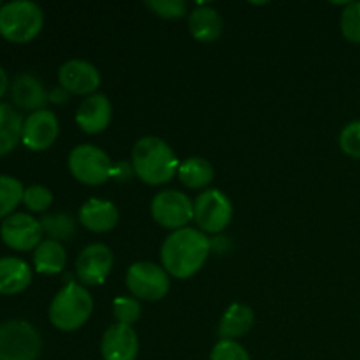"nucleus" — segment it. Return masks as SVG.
Returning <instances> with one entry per match:
<instances>
[{
  "mask_svg": "<svg viewBox=\"0 0 360 360\" xmlns=\"http://www.w3.org/2000/svg\"><path fill=\"white\" fill-rule=\"evenodd\" d=\"M210 252L211 243L202 231L192 227L179 229L167 236L162 245V267L169 276L186 280L202 269Z\"/></svg>",
  "mask_w": 360,
  "mask_h": 360,
  "instance_id": "f257e3e1",
  "label": "nucleus"
},
{
  "mask_svg": "<svg viewBox=\"0 0 360 360\" xmlns=\"http://www.w3.org/2000/svg\"><path fill=\"white\" fill-rule=\"evenodd\" d=\"M132 169L150 186H160L178 174L179 162L174 150L157 136L141 137L132 150Z\"/></svg>",
  "mask_w": 360,
  "mask_h": 360,
  "instance_id": "f03ea898",
  "label": "nucleus"
},
{
  "mask_svg": "<svg viewBox=\"0 0 360 360\" xmlns=\"http://www.w3.org/2000/svg\"><path fill=\"white\" fill-rule=\"evenodd\" d=\"M94 311L90 292L76 281H69L49 306V322L63 333H72L88 322Z\"/></svg>",
  "mask_w": 360,
  "mask_h": 360,
  "instance_id": "7ed1b4c3",
  "label": "nucleus"
},
{
  "mask_svg": "<svg viewBox=\"0 0 360 360\" xmlns=\"http://www.w3.org/2000/svg\"><path fill=\"white\" fill-rule=\"evenodd\" d=\"M44 13L30 0H13L0 7V35L14 44H27L41 34Z\"/></svg>",
  "mask_w": 360,
  "mask_h": 360,
  "instance_id": "20e7f679",
  "label": "nucleus"
},
{
  "mask_svg": "<svg viewBox=\"0 0 360 360\" xmlns=\"http://www.w3.org/2000/svg\"><path fill=\"white\" fill-rule=\"evenodd\" d=\"M42 350L39 330L27 320L0 323V360H37Z\"/></svg>",
  "mask_w": 360,
  "mask_h": 360,
  "instance_id": "39448f33",
  "label": "nucleus"
},
{
  "mask_svg": "<svg viewBox=\"0 0 360 360\" xmlns=\"http://www.w3.org/2000/svg\"><path fill=\"white\" fill-rule=\"evenodd\" d=\"M69 171L83 185L98 186L111 178L115 167L104 150L94 144H79L69 155Z\"/></svg>",
  "mask_w": 360,
  "mask_h": 360,
  "instance_id": "423d86ee",
  "label": "nucleus"
},
{
  "mask_svg": "<svg viewBox=\"0 0 360 360\" xmlns=\"http://www.w3.org/2000/svg\"><path fill=\"white\" fill-rule=\"evenodd\" d=\"M127 288L137 301L155 302L167 295L171 288L167 271L153 262H136L129 267L125 278Z\"/></svg>",
  "mask_w": 360,
  "mask_h": 360,
  "instance_id": "0eeeda50",
  "label": "nucleus"
},
{
  "mask_svg": "<svg viewBox=\"0 0 360 360\" xmlns=\"http://www.w3.org/2000/svg\"><path fill=\"white\" fill-rule=\"evenodd\" d=\"M193 220L202 232L218 234L231 224L232 202L220 190H204L193 202Z\"/></svg>",
  "mask_w": 360,
  "mask_h": 360,
  "instance_id": "6e6552de",
  "label": "nucleus"
},
{
  "mask_svg": "<svg viewBox=\"0 0 360 360\" xmlns=\"http://www.w3.org/2000/svg\"><path fill=\"white\" fill-rule=\"evenodd\" d=\"M151 217L160 227L179 231L193 220V202L178 190H164L151 200Z\"/></svg>",
  "mask_w": 360,
  "mask_h": 360,
  "instance_id": "1a4fd4ad",
  "label": "nucleus"
},
{
  "mask_svg": "<svg viewBox=\"0 0 360 360\" xmlns=\"http://www.w3.org/2000/svg\"><path fill=\"white\" fill-rule=\"evenodd\" d=\"M41 220L28 213H14L0 224V238L4 245L16 252H30L42 243Z\"/></svg>",
  "mask_w": 360,
  "mask_h": 360,
  "instance_id": "9d476101",
  "label": "nucleus"
},
{
  "mask_svg": "<svg viewBox=\"0 0 360 360\" xmlns=\"http://www.w3.org/2000/svg\"><path fill=\"white\" fill-rule=\"evenodd\" d=\"M60 132V123L55 112L48 109L30 112L23 122L21 143L32 151H44L55 144Z\"/></svg>",
  "mask_w": 360,
  "mask_h": 360,
  "instance_id": "9b49d317",
  "label": "nucleus"
},
{
  "mask_svg": "<svg viewBox=\"0 0 360 360\" xmlns=\"http://www.w3.org/2000/svg\"><path fill=\"white\" fill-rule=\"evenodd\" d=\"M115 264L112 252L102 243H94L81 250L76 262V274L83 285H101L109 276Z\"/></svg>",
  "mask_w": 360,
  "mask_h": 360,
  "instance_id": "f8f14e48",
  "label": "nucleus"
},
{
  "mask_svg": "<svg viewBox=\"0 0 360 360\" xmlns=\"http://www.w3.org/2000/svg\"><path fill=\"white\" fill-rule=\"evenodd\" d=\"M60 86L74 95H94L101 86V72L86 60L72 58L58 70Z\"/></svg>",
  "mask_w": 360,
  "mask_h": 360,
  "instance_id": "ddd939ff",
  "label": "nucleus"
},
{
  "mask_svg": "<svg viewBox=\"0 0 360 360\" xmlns=\"http://www.w3.org/2000/svg\"><path fill=\"white\" fill-rule=\"evenodd\" d=\"M104 360H136L139 354V338L132 326L112 323L101 341Z\"/></svg>",
  "mask_w": 360,
  "mask_h": 360,
  "instance_id": "4468645a",
  "label": "nucleus"
},
{
  "mask_svg": "<svg viewBox=\"0 0 360 360\" xmlns=\"http://www.w3.org/2000/svg\"><path fill=\"white\" fill-rule=\"evenodd\" d=\"M111 118L112 105L104 94H94L84 98L76 112L77 127L90 136L104 132L111 123Z\"/></svg>",
  "mask_w": 360,
  "mask_h": 360,
  "instance_id": "2eb2a0df",
  "label": "nucleus"
},
{
  "mask_svg": "<svg viewBox=\"0 0 360 360\" xmlns=\"http://www.w3.org/2000/svg\"><path fill=\"white\" fill-rule=\"evenodd\" d=\"M11 98L13 104L21 111H41L49 102V94L44 84L34 74H18L11 83Z\"/></svg>",
  "mask_w": 360,
  "mask_h": 360,
  "instance_id": "dca6fc26",
  "label": "nucleus"
},
{
  "mask_svg": "<svg viewBox=\"0 0 360 360\" xmlns=\"http://www.w3.org/2000/svg\"><path fill=\"white\" fill-rule=\"evenodd\" d=\"M120 213L118 207L111 200L90 199L81 206L79 221L84 229L91 232H109L118 225Z\"/></svg>",
  "mask_w": 360,
  "mask_h": 360,
  "instance_id": "f3484780",
  "label": "nucleus"
},
{
  "mask_svg": "<svg viewBox=\"0 0 360 360\" xmlns=\"http://www.w3.org/2000/svg\"><path fill=\"white\" fill-rule=\"evenodd\" d=\"M32 283V269L23 259L0 257V295H16Z\"/></svg>",
  "mask_w": 360,
  "mask_h": 360,
  "instance_id": "a211bd4d",
  "label": "nucleus"
},
{
  "mask_svg": "<svg viewBox=\"0 0 360 360\" xmlns=\"http://www.w3.org/2000/svg\"><path fill=\"white\" fill-rule=\"evenodd\" d=\"M188 28L193 39L199 42H214L224 32V20L220 13L210 6H199L188 18Z\"/></svg>",
  "mask_w": 360,
  "mask_h": 360,
  "instance_id": "6ab92c4d",
  "label": "nucleus"
},
{
  "mask_svg": "<svg viewBox=\"0 0 360 360\" xmlns=\"http://www.w3.org/2000/svg\"><path fill=\"white\" fill-rule=\"evenodd\" d=\"M253 323H255L253 309L248 304H243V302H234V304L229 306L227 311L221 316L218 334L221 336V340L236 341V338H241L246 333H250Z\"/></svg>",
  "mask_w": 360,
  "mask_h": 360,
  "instance_id": "aec40b11",
  "label": "nucleus"
},
{
  "mask_svg": "<svg viewBox=\"0 0 360 360\" xmlns=\"http://www.w3.org/2000/svg\"><path fill=\"white\" fill-rule=\"evenodd\" d=\"M23 122L16 108L0 102V157L9 155L21 143Z\"/></svg>",
  "mask_w": 360,
  "mask_h": 360,
  "instance_id": "412c9836",
  "label": "nucleus"
},
{
  "mask_svg": "<svg viewBox=\"0 0 360 360\" xmlns=\"http://www.w3.org/2000/svg\"><path fill=\"white\" fill-rule=\"evenodd\" d=\"M67 264V253L62 243L42 239L34 250V267L39 274H58Z\"/></svg>",
  "mask_w": 360,
  "mask_h": 360,
  "instance_id": "4be33fe9",
  "label": "nucleus"
},
{
  "mask_svg": "<svg viewBox=\"0 0 360 360\" xmlns=\"http://www.w3.org/2000/svg\"><path fill=\"white\" fill-rule=\"evenodd\" d=\"M178 176L181 179L183 185H186L188 188L200 190L206 188L214 178V169L206 158L200 157H192L186 158L183 164H179Z\"/></svg>",
  "mask_w": 360,
  "mask_h": 360,
  "instance_id": "5701e85b",
  "label": "nucleus"
},
{
  "mask_svg": "<svg viewBox=\"0 0 360 360\" xmlns=\"http://www.w3.org/2000/svg\"><path fill=\"white\" fill-rule=\"evenodd\" d=\"M25 186L20 179L13 176H0V218L6 220L14 214L16 207L23 202Z\"/></svg>",
  "mask_w": 360,
  "mask_h": 360,
  "instance_id": "b1692460",
  "label": "nucleus"
},
{
  "mask_svg": "<svg viewBox=\"0 0 360 360\" xmlns=\"http://www.w3.org/2000/svg\"><path fill=\"white\" fill-rule=\"evenodd\" d=\"M42 232L53 241H69L76 234V220L67 213H51L42 217Z\"/></svg>",
  "mask_w": 360,
  "mask_h": 360,
  "instance_id": "393cba45",
  "label": "nucleus"
},
{
  "mask_svg": "<svg viewBox=\"0 0 360 360\" xmlns=\"http://www.w3.org/2000/svg\"><path fill=\"white\" fill-rule=\"evenodd\" d=\"M341 32L352 44H360V2H348L341 13Z\"/></svg>",
  "mask_w": 360,
  "mask_h": 360,
  "instance_id": "a878e982",
  "label": "nucleus"
},
{
  "mask_svg": "<svg viewBox=\"0 0 360 360\" xmlns=\"http://www.w3.org/2000/svg\"><path fill=\"white\" fill-rule=\"evenodd\" d=\"M23 204L32 213H44L53 204L51 190L42 185L27 186L23 193Z\"/></svg>",
  "mask_w": 360,
  "mask_h": 360,
  "instance_id": "bb28decb",
  "label": "nucleus"
},
{
  "mask_svg": "<svg viewBox=\"0 0 360 360\" xmlns=\"http://www.w3.org/2000/svg\"><path fill=\"white\" fill-rule=\"evenodd\" d=\"M112 316L116 323L132 326L141 316V304L136 297H116L112 301Z\"/></svg>",
  "mask_w": 360,
  "mask_h": 360,
  "instance_id": "cd10ccee",
  "label": "nucleus"
},
{
  "mask_svg": "<svg viewBox=\"0 0 360 360\" xmlns=\"http://www.w3.org/2000/svg\"><path fill=\"white\" fill-rule=\"evenodd\" d=\"M146 7L164 20H179L188 11L185 0H146Z\"/></svg>",
  "mask_w": 360,
  "mask_h": 360,
  "instance_id": "c85d7f7f",
  "label": "nucleus"
},
{
  "mask_svg": "<svg viewBox=\"0 0 360 360\" xmlns=\"http://www.w3.org/2000/svg\"><path fill=\"white\" fill-rule=\"evenodd\" d=\"M210 360H252V357L238 341L220 340L211 350Z\"/></svg>",
  "mask_w": 360,
  "mask_h": 360,
  "instance_id": "c756f323",
  "label": "nucleus"
},
{
  "mask_svg": "<svg viewBox=\"0 0 360 360\" xmlns=\"http://www.w3.org/2000/svg\"><path fill=\"white\" fill-rule=\"evenodd\" d=\"M340 148L350 158L360 160V122H352L341 130Z\"/></svg>",
  "mask_w": 360,
  "mask_h": 360,
  "instance_id": "7c9ffc66",
  "label": "nucleus"
},
{
  "mask_svg": "<svg viewBox=\"0 0 360 360\" xmlns=\"http://www.w3.org/2000/svg\"><path fill=\"white\" fill-rule=\"evenodd\" d=\"M67 94H69V91H65L62 86H60L58 90H55V91H51V94H49V101L56 102V104H62V102H65Z\"/></svg>",
  "mask_w": 360,
  "mask_h": 360,
  "instance_id": "2f4dec72",
  "label": "nucleus"
},
{
  "mask_svg": "<svg viewBox=\"0 0 360 360\" xmlns=\"http://www.w3.org/2000/svg\"><path fill=\"white\" fill-rule=\"evenodd\" d=\"M7 88H9V77H7V72L4 70V67L0 65V98L6 95Z\"/></svg>",
  "mask_w": 360,
  "mask_h": 360,
  "instance_id": "473e14b6",
  "label": "nucleus"
},
{
  "mask_svg": "<svg viewBox=\"0 0 360 360\" xmlns=\"http://www.w3.org/2000/svg\"><path fill=\"white\" fill-rule=\"evenodd\" d=\"M2 6H4V4H2V2H0V7H2Z\"/></svg>",
  "mask_w": 360,
  "mask_h": 360,
  "instance_id": "72a5a7b5",
  "label": "nucleus"
}]
</instances>
